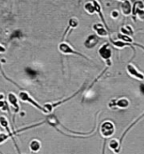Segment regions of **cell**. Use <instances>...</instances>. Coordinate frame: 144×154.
Here are the masks:
<instances>
[{
  "instance_id": "cell-1",
  "label": "cell",
  "mask_w": 144,
  "mask_h": 154,
  "mask_svg": "<svg viewBox=\"0 0 144 154\" xmlns=\"http://www.w3.org/2000/svg\"><path fill=\"white\" fill-rule=\"evenodd\" d=\"M115 125L111 121H104L99 127V133L105 139L111 137L115 133Z\"/></svg>"
},
{
  "instance_id": "cell-2",
  "label": "cell",
  "mask_w": 144,
  "mask_h": 154,
  "mask_svg": "<svg viewBox=\"0 0 144 154\" xmlns=\"http://www.w3.org/2000/svg\"><path fill=\"white\" fill-rule=\"evenodd\" d=\"M99 54L100 56V57L106 63V64L109 65V66H111V55H112V51H111V48L109 43H105L104 45L100 46V48L99 49Z\"/></svg>"
},
{
  "instance_id": "cell-3",
  "label": "cell",
  "mask_w": 144,
  "mask_h": 154,
  "mask_svg": "<svg viewBox=\"0 0 144 154\" xmlns=\"http://www.w3.org/2000/svg\"><path fill=\"white\" fill-rule=\"evenodd\" d=\"M58 49L60 51V52H62V54L64 55H77V56H80V57H82L87 58L84 55L82 54V53H80V52H78L77 51H75L70 45H68L67 43H65V42L61 43V44L58 46Z\"/></svg>"
},
{
  "instance_id": "cell-4",
  "label": "cell",
  "mask_w": 144,
  "mask_h": 154,
  "mask_svg": "<svg viewBox=\"0 0 144 154\" xmlns=\"http://www.w3.org/2000/svg\"><path fill=\"white\" fill-rule=\"evenodd\" d=\"M19 98H20V100H22L23 102H26V103L31 104L32 105H34L36 108H37L38 109H40L42 112H44L45 114V109H44V107H41L40 104H38V103H36V102L33 100V98H31V97L29 95L28 93H26V92L25 91H21L20 93L19 94Z\"/></svg>"
},
{
  "instance_id": "cell-5",
  "label": "cell",
  "mask_w": 144,
  "mask_h": 154,
  "mask_svg": "<svg viewBox=\"0 0 144 154\" xmlns=\"http://www.w3.org/2000/svg\"><path fill=\"white\" fill-rule=\"evenodd\" d=\"M130 104L129 100L127 98H121L118 100H113L109 103V107L111 109H126Z\"/></svg>"
},
{
  "instance_id": "cell-6",
  "label": "cell",
  "mask_w": 144,
  "mask_h": 154,
  "mask_svg": "<svg viewBox=\"0 0 144 154\" xmlns=\"http://www.w3.org/2000/svg\"><path fill=\"white\" fill-rule=\"evenodd\" d=\"M127 70L129 75L134 78V79H138V80H143L144 74L142 72H141L135 66H133L132 64H128L127 67Z\"/></svg>"
},
{
  "instance_id": "cell-7",
  "label": "cell",
  "mask_w": 144,
  "mask_h": 154,
  "mask_svg": "<svg viewBox=\"0 0 144 154\" xmlns=\"http://www.w3.org/2000/svg\"><path fill=\"white\" fill-rule=\"evenodd\" d=\"M93 29L96 32L99 37H107L109 35L108 29L102 24H95L93 25Z\"/></svg>"
},
{
  "instance_id": "cell-8",
  "label": "cell",
  "mask_w": 144,
  "mask_h": 154,
  "mask_svg": "<svg viewBox=\"0 0 144 154\" xmlns=\"http://www.w3.org/2000/svg\"><path fill=\"white\" fill-rule=\"evenodd\" d=\"M98 35H89L88 38L86 39V41L84 42V46H86L87 48L89 49H91V48H94L97 43L99 42V40H98Z\"/></svg>"
},
{
  "instance_id": "cell-9",
  "label": "cell",
  "mask_w": 144,
  "mask_h": 154,
  "mask_svg": "<svg viewBox=\"0 0 144 154\" xmlns=\"http://www.w3.org/2000/svg\"><path fill=\"white\" fill-rule=\"evenodd\" d=\"M8 103L11 104V106L13 107L14 111L15 113L18 112L20 110V105L18 104V99L15 94L13 93H9L8 94Z\"/></svg>"
},
{
  "instance_id": "cell-10",
  "label": "cell",
  "mask_w": 144,
  "mask_h": 154,
  "mask_svg": "<svg viewBox=\"0 0 144 154\" xmlns=\"http://www.w3.org/2000/svg\"><path fill=\"white\" fill-rule=\"evenodd\" d=\"M121 12L125 16H129L132 13V8L129 0H126L121 4Z\"/></svg>"
},
{
  "instance_id": "cell-11",
  "label": "cell",
  "mask_w": 144,
  "mask_h": 154,
  "mask_svg": "<svg viewBox=\"0 0 144 154\" xmlns=\"http://www.w3.org/2000/svg\"><path fill=\"white\" fill-rule=\"evenodd\" d=\"M94 2V4H95V13H97L98 14H99V18H100V20H102V22L104 23V25L105 26V28L109 30V28H108L107 24H106V22H105V18H104V15L102 14V12H101V6L99 5V2L98 1H96V0H94L93 1Z\"/></svg>"
},
{
  "instance_id": "cell-12",
  "label": "cell",
  "mask_w": 144,
  "mask_h": 154,
  "mask_svg": "<svg viewBox=\"0 0 144 154\" xmlns=\"http://www.w3.org/2000/svg\"><path fill=\"white\" fill-rule=\"evenodd\" d=\"M84 9L88 14H94L95 13V4L94 2H88L86 4H84Z\"/></svg>"
},
{
  "instance_id": "cell-13",
  "label": "cell",
  "mask_w": 144,
  "mask_h": 154,
  "mask_svg": "<svg viewBox=\"0 0 144 154\" xmlns=\"http://www.w3.org/2000/svg\"><path fill=\"white\" fill-rule=\"evenodd\" d=\"M121 31L123 35H128V36H132L134 34V31L132 28L130 26V25H126V26H123L121 29Z\"/></svg>"
},
{
  "instance_id": "cell-14",
  "label": "cell",
  "mask_w": 144,
  "mask_h": 154,
  "mask_svg": "<svg viewBox=\"0 0 144 154\" xmlns=\"http://www.w3.org/2000/svg\"><path fill=\"white\" fill-rule=\"evenodd\" d=\"M41 148V143L39 141L37 140H34L32 142H30V149L32 151V152H38Z\"/></svg>"
},
{
  "instance_id": "cell-15",
  "label": "cell",
  "mask_w": 144,
  "mask_h": 154,
  "mask_svg": "<svg viewBox=\"0 0 144 154\" xmlns=\"http://www.w3.org/2000/svg\"><path fill=\"white\" fill-rule=\"evenodd\" d=\"M78 25V20L77 19H75V18H72L69 22H68V28L67 29H74V28H76L77 26Z\"/></svg>"
},
{
  "instance_id": "cell-16",
  "label": "cell",
  "mask_w": 144,
  "mask_h": 154,
  "mask_svg": "<svg viewBox=\"0 0 144 154\" xmlns=\"http://www.w3.org/2000/svg\"><path fill=\"white\" fill-rule=\"evenodd\" d=\"M0 109L4 112H9V109H8V105H7V103L5 102H3L2 100H0Z\"/></svg>"
},
{
  "instance_id": "cell-17",
  "label": "cell",
  "mask_w": 144,
  "mask_h": 154,
  "mask_svg": "<svg viewBox=\"0 0 144 154\" xmlns=\"http://www.w3.org/2000/svg\"><path fill=\"white\" fill-rule=\"evenodd\" d=\"M135 17H137L141 20H144V8H142L136 12Z\"/></svg>"
},
{
  "instance_id": "cell-18",
  "label": "cell",
  "mask_w": 144,
  "mask_h": 154,
  "mask_svg": "<svg viewBox=\"0 0 144 154\" xmlns=\"http://www.w3.org/2000/svg\"><path fill=\"white\" fill-rule=\"evenodd\" d=\"M8 135H6V134L4 133H0V144H2V143H4L7 139L8 138Z\"/></svg>"
},
{
  "instance_id": "cell-19",
  "label": "cell",
  "mask_w": 144,
  "mask_h": 154,
  "mask_svg": "<svg viewBox=\"0 0 144 154\" xmlns=\"http://www.w3.org/2000/svg\"><path fill=\"white\" fill-rule=\"evenodd\" d=\"M111 16L113 17L114 19H115V18H118V16H119V13L117 12L116 10H114V11H112V12H111Z\"/></svg>"
},
{
  "instance_id": "cell-20",
  "label": "cell",
  "mask_w": 144,
  "mask_h": 154,
  "mask_svg": "<svg viewBox=\"0 0 144 154\" xmlns=\"http://www.w3.org/2000/svg\"><path fill=\"white\" fill-rule=\"evenodd\" d=\"M4 52H5V48L0 45V53H4Z\"/></svg>"
},
{
  "instance_id": "cell-21",
  "label": "cell",
  "mask_w": 144,
  "mask_h": 154,
  "mask_svg": "<svg viewBox=\"0 0 144 154\" xmlns=\"http://www.w3.org/2000/svg\"><path fill=\"white\" fill-rule=\"evenodd\" d=\"M117 1H120V2H122V3H123V2H125L126 0H117Z\"/></svg>"
}]
</instances>
